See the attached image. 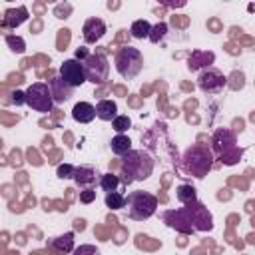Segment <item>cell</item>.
<instances>
[{"instance_id":"cell-1","label":"cell","mask_w":255,"mask_h":255,"mask_svg":"<svg viewBox=\"0 0 255 255\" xmlns=\"http://www.w3.org/2000/svg\"><path fill=\"white\" fill-rule=\"evenodd\" d=\"M155 159L145 149H129L122 157V183L129 185L133 181H143L153 173Z\"/></svg>"},{"instance_id":"cell-2","label":"cell","mask_w":255,"mask_h":255,"mask_svg":"<svg viewBox=\"0 0 255 255\" xmlns=\"http://www.w3.org/2000/svg\"><path fill=\"white\" fill-rule=\"evenodd\" d=\"M211 153L221 163L235 165L243 155V149L237 147L235 131H231L229 128H217L211 135Z\"/></svg>"},{"instance_id":"cell-3","label":"cell","mask_w":255,"mask_h":255,"mask_svg":"<svg viewBox=\"0 0 255 255\" xmlns=\"http://www.w3.org/2000/svg\"><path fill=\"white\" fill-rule=\"evenodd\" d=\"M213 159L215 157H213V153H211V149L207 145L195 143V145L185 149V153H183V167H185L187 173H191L193 177L201 179V177H205L211 171Z\"/></svg>"},{"instance_id":"cell-4","label":"cell","mask_w":255,"mask_h":255,"mask_svg":"<svg viewBox=\"0 0 255 255\" xmlns=\"http://www.w3.org/2000/svg\"><path fill=\"white\" fill-rule=\"evenodd\" d=\"M128 217L133 221H145L157 211V197L149 191H131L126 197Z\"/></svg>"},{"instance_id":"cell-5","label":"cell","mask_w":255,"mask_h":255,"mask_svg":"<svg viewBox=\"0 0 255 255\" xmlns=\"http://www.w3.org/2000/svg\"><path fill=\"white\" fill-rule=\"evenodd\" d=\"M114 64H116L118 74L124 80H133L135 76H139V72L143 68V56H141V52L137 48L124 46V48H120L116 52Z\"/></svg>"},{"instance_id":"cell-6","label":"cell","mask_w":255,"mask_h":255,"mask_svg":"<svg viewBox=\"0 0 255 255\" xmlns=\"http://www.w3.org/2000/svg\"><path fill=\"white\" fill-rule=\"evenodd\" d=\"M26 106H30L34 112L40 114H48L54 108V98H52V90L48 84L44 82H34L26 88Z\"/></svg>"},{"instance_id":"cell-7","label":"cell","mask_w":255,"mask_h":255,"mask_svg":"<svg viewBox=\"0 0 255 255\" xmlns=\"http://www.w3.org/2000/svg\"><path fill=\"white\" fill-rule=\"evenodd\" d=\"M84 70H86L88 82H92V84H104L110 78V62L100 52L90 54L84 60Z\"/></svg>"},{"instance_id":"cell-8","label":"cell","mask_w":255,"mask_h":255,"mask_svg":"<svg viewBox=\"0 0 255 255\" xmlns=\"http://www.w3.org/2000/svg\"><path fill=\"white\" fill-rule=\"evenodd\" d=\"M197 86L203 94H219L225 86H227V78L223 76L221 70L217 68H205L199 72V78H197Z\"/></svg>"},{"instance_id":"cell-9","label":"cell","mask_w":255,"mask_h":255,"mask_svg":"<svg viewBox=\"0 0 255 255\" xmlns=\"http://www.w3.org/2000/svg\"><path fill=\"white\" fill-rule=\"evenodd\" d=\"M183 207H185L189 221H191L195 231H211L213 229V215L209 213V209L203 203L193 201V203H187Z\"/></svg>"},{"instance_id":"cell-10","label":"cell","mask_w":255,"mask_h":255,"mask_svg":"<svg viewBox=\"0 0 255 255\" xmlns=\"http://www.w3.org/2000/svg\"><path fill=\"white\" fill-rule=\"evenodd\" d=\"M60 78L66 84H70L72 88H80L84 82H88L86 70H84V62H80L76 58L64 60V64L60 66Z\"/></svg>"},{"instance_id":"cell-11","label":"cell","mask_w":255,"mask_h":255,"mask_svg":"<svg viewBox=\"0 0 255 255\" xmlns=\"http://www.w3.org/2000/svg\"><path fill=\"white\" fill-rule=\"evenodd\" d=\"M163 221L167 227L179 231V233H185V235H191L195 233L191 221H189V215L185 211V207H177V209H167L163 211Z\"/></svg>"},{"instance_id":"cell-12","label":"cell","mask_w":255,"mask_h":255,"mask_svg":"<svg viewBox=\"0 0 255 255\" xmlns=\"http://www.w3.org/2000/svg\"><path fill=\"white\" fill-rule=\"evenodd\" d=\"M106 22L102 18H88L82 26V38L86 44H96L106 34Z\"/></svg>"},{"instance_id":"cell-13","label":"cell","mask_w":255,"mask_h":255,"mask_svg":"<svg viewBox=\"0 0 255 255\" xmlns=\"http://www.w3.org/2000/svg\"><path fill=\"white\" fill-rule=\"evenodd\" d=\"M215 62V54L209 52V50H193L187 58V68L191 72L195 70H205V68H211V64Z\"/></svg>"},{"instance_id":"cell-14","label":"cell","mask_w":255,"mask_h":255,"mask_svg":"<svg viewBox=\"0 0 255 255\" xmlns=\"http://www.w3.org/2000/svg\"><path fill=\"white\" fill-rule=\"evenodd\" d=\"M48 86H50V90H52L54 104H64V102H68V100L72 98L74 88H72L70 84H66V82L60 78V76H56V78L48 80Z\"/></svg>"},{"instance_id":"cell-15","label":"cell","mask_w":255,"mask_h":255,"mask_svg":"<svg viewBox=\"0 0 255 255\" xmlns=\"http://www.w3.org/2000/svg\"><path fill=\"white\" fill-rule=\"evenodd\" d=\"M74 181L80 189H90L100 179H98V171L92 165H78L74 171Z\"/></svg>"},{"instance_id":"cell-16","label":"cell","mask_w":255,"mask_h":255,"mask_svg":"<svg viewBox=\"0 0 255 255\" xmlns=\"http://www.w3.org/2000/svg\"><path fill=\"white\" fill-rule=\"evenodd\" d=\"M28 20V10L26 6H18V8H8L4 12L2 18V28H18Z\"/></svg>"},{"instance_id":"cell-17","label":"cell","mask_w":255,"mask_h":255,"mask_svg":"<svg viewBox=\"0 0 255 255\" xmlns=\"http://www.w3.org/2000/svg\"><path fill=\"white\" fill-rule=\"evenodd\" d=\"M72 118L80 124H90L94 118H98L96 114V106H92L90 102H78L72 110Z\"/></svg>"},{"instance_id":"cell-18","label":"cell","mask_w":255,"mask_h":255,"mask_svg":"<svg viewBox=\"0 0 255 255\" xmlns=\"http://www.w3.org/2000/svg\"><path fill=\"white\" fill-rule=\"evenodd\" d=\"M96 114L100 120L104 122H114L120 114H118V104L114 100H100L96 104Z\"/></svg>"},{"instance_id":"cell-19","label":"cell","mask_w":255,"mask_h":255,"mask_svg":"<svg viewBox=\"0 0 255 255\" xmlns=\"http://www.w3.org/2000/svg\"><path fill=\"white\" fill-rule=\"evenodd\" d=\"M50 245L60 253H74V233H64L54 239H50Z\"/></svg>"},{"instance_id":"cell-20","label":"cell","mask_w":255,"mask_h":255,"mask_svg":"<svg viewBox=\"0 0 255 255\" xmlns=\"http://www.w3.org/2000/svg\"><path fill=\"white\" fill-rule=\"evenodd\" d=\"M110 147H112V151H114L116 155H122V157H124V155L131 149V139H129L126 133H118V135L112 137Z\"/></svg>"},{"instance_id":"cell-21","label":"cell","mask_w":255,"mask_h":255,"mask_svg":"<svg viewBox=\"0 0 255 255\" xmlns=\"http://www.w3.org/2000/svg\"><path fill=\"white\" fill-rule=\"evenodd\" d=\"M175 197H177L179 203L187 205V203L197 201V191H195L193 185H189V183H181V185L175 189Z\"/></svg>"},{"instance_id":"cell-22","label":"cell","mask_w":255,"mask_h":255,"mask_svg":"<svg viewBox=\"0 0 255 255\" xmlns=\"http://www.w3.org/2000/svg\"><path fill=\"white\" fill-rule=\"evenodd\" d=\"M151 24L147 22V20H135L133 24H131V28H129V32H131V36L135 38V40H143V38H149V34H151Z\"/></svg>"},{"instance_id":"cell-23","label":"cell","mask_w":255,"mask_h":255,"mask_svg":"<svg viewBox=\"0 0 255 255\" xmlns=\"http://www.w3.org/2000/svg\"><path fill=\"white\" fill-rule=\"evenodd\" d=\"M120 183H122V179H120V175H116V173H104L102 177H100V187L106 191V193H112V191H118V187H120Z\"/></svg>"},{"instance_id":"cell-24","label":"cell","mask_w":255,"mask_h":255,"mask_svg":"<svg viewBox=\"0 0 255 255\" xmlns=\"http://www.w3.org/2000/svg\"><path fill=\"white\" fill-rule=\"evenodd\" d=\"M106 207L118 211V209H124L126 207V195L122 191H112V193H106Z\"/></svg>"},{"instance_id":"cell-25","label":"cell","mask_w":255,"mask_h":255,"mask_svg":"<svg viewBox=\"0 0 255 255\" xmlns=\"http://www.w3.org/2000/svg\"><path fill=\"white\" fill-rule=\"evenodd\" d=\"M167 30H169V28H167V24H165V22H157V24L151 28V34H149V38H147V40H149L151 44H159V42L167 36Z\"/></svg>"},{"instance_id":"cell-26","label":"cell","mask_w":255,"mask_h":255,"mask_svg":"<svg viewBox=\"0 0 255 255\" xmlns=\"http://www.w3.org/2000/svg\"><path fill=\"white\" fill-rule=\"evenodd\" d=\"M6 44L10 46V50L14 54H22L26 50V44H24V40L20 36H6Z\"/></svg>"},{"instance_id":"cell-27","label":"cell","mask_w":255,"mask_h":255,"mask_svg":"<svg viewBox=\"0 0 255 255\" xmlns=\"http://www.w3.org/2000/svg\"><path fill=\"white\" fill-rule=\"evenodd\" d=\"M112 126H114V129H116L118 133H124L126 129L131 128V120H129L128 116H118V118L112 122Z\"/></svg>"},{"instance_id":"cell-28","label":"cell","mask_w":255,"mask_h":255,"mask_svg":"<svg viewBox=\"0 0 255 255\" xmlns=\"http://www.w3.org/2000/svg\"><path fill=\"white\" fill-rule=\"evenodd\" d=\"M74 171H76L74 165H70V163H60L58 169H56V175H58L60 179H74Z\"/></svg>"},{"instance_id":"cell-29","label":"cell","mask_w":255,"mask_h":255,"mask_svg":"<svg viewBox=\"0 0 255 255\" xmlns=\"http://www.w3.org/2000/svg\"><path fill=\"white\" fill-rule=\"evenodd\" d=\"M74 255H100L96 245H80L74 249Z\"/></svg>"},{"instance_id":"cell-30","label":"cell","mask_w":255,"mask_h":255,"mask_svg":"<svg viewBox=\"0 0 255 255\" xmlns=\"http://www.w3.org/2000/svg\"><path fill=\"white\" fill-rule=\"evenodd\" d=\"M231 80H237V82H231V84H229L231 90H241V88L245 86V76H243V72H233V74H231Z\"/></svg>"},{"instance_id":"cell-31","label":"cell","mask_w":255,"mask_h":255,"mask_svg":"<svg viewBox=\"0 0 255 255\" xmlns=\"http://www.w3.org/2000/svg\"><path fill=\"white\" fill-rule=\"evenodd\" d=\"M94 199H96V189H94V187L80 191V201H82V203H92Z\"/></svg>"},{"instance_id":"cell-32","label":"cell","mask_w":255,"mask_h":255,"mask_svg":"<svg viewBox=\"0 0 255 255\" xmlns=\"http://www.w3.org/2000/svg\"><path fill=\"white\" fill-rule=\"evenodd\" d=\"M12 102H14L16 106H22V104H26V92H20V90L12 92Z\"/></svg>"}]
</instances>
